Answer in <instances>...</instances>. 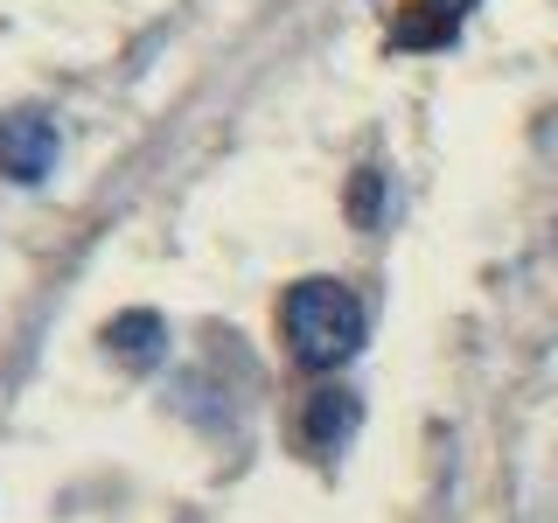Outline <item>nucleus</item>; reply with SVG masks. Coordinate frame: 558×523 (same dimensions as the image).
I'll use <instances>...</instances> for the list:
<instances>
[{"mask_svg": "<svg viewBox=\"0 0 558 523\" xmlns=\"http://www.w3.org/2000/svg\"><path fill=\"white\" fill-rule=\"evenodd\" d=\"M105 349H112L126 370H154V363L168 356V321L154 307H126L105 321Z\"/></svg>", "mask_w": 558, "mask_h": 523, "instance_id": "3", "label": "nucleus"}, {"mask_svg": "<svg viewBox=\"0 0 558 523\" xmlns=\"http://www.w3.org/2000/svg\"><path fill=\"white\" fill-rule=\"evenodd\" d=\"M49 168H57V119H43V112L0 119V174L28 188V182H43Z\"/></svg>", "mask_w": 558, "mask_h": 523, "instance_id": "2", "label": "nucleus"}, {"mask_svg": "<svg viewBox=\"0 0 558 523\" xmlns=\"http://www.w3.org/2000/svg\"><path fill=\"white\" fill-rule=\"evenodd\" d=\"M279 321H287V349L301 370H342L363 349V301L342 279H301V287H287Z\"/></svg>", "mask_w": 558, "mask_h": 523, "instance_id": "1", "label": "nucleus"}, {"mask_svg": "<svg viewBox=\"0 0 558 523\" xmlns=\"http://www.w3.org/2000/svg\"><path fill=\"white\" fill-rule=\"evenodd\" d=\"M356 426V398H342V391H314V405H307V447H336L342 433Z\"/></svg>", "mask_w": 558, "mask_h": 523, "instance_id": "5", "label": "nucleus"}, {"mask_svg": "<svg viewBox=\"0 0 558 523\" xmlns=\"http://www.w3.org/2000/svg\"><path fill=\"white\" fill-rule=\"evenodd\" d=\"M461 14H468V0H412V8L398 14L391 42L398 49H440V42L461 35Z\"/></svg>", "mask_w": 558, "mask_h": 523, "instance_id": "4", "label": "nucleus"}, {"mask_svg": "<svg viewBox=\"0 0 558 523\" xmlns=\"http://www.w3.org/2000/svg\"><path fill=\"white\" fill-rule=\"evenodd\" d=\"M349 217H356L363 231H377V217H384V174L377 168H356V182H349Z\"/></svg>", "mask_w": 558, "mask_h": 523, "instance_id": "6", "label": "nucleus"}]
</instances>
